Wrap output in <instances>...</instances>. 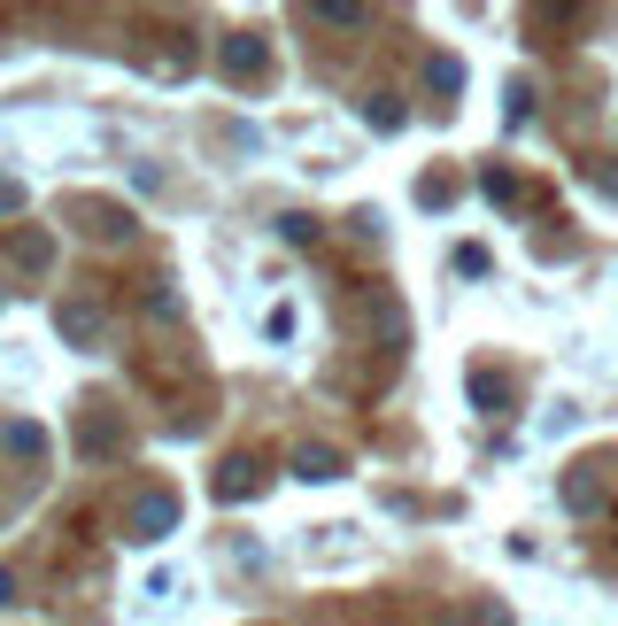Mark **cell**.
Returning <instances> with one entry per match:
<instances>
[{
  "label": "cell",
  "instance_id": "6da1fadb",
  "mask_svg": "<svg viewBox=\"0 0 618 626\" xmlns=\"http://www.w3.org/2000/svg\"><path fill=\"white\" fill-rule=\"evenodd\" d=\"M162 526H170V495H147V503L124 510V533H132V542H155Z\"/></svg>",
  "mask_w": 618,
  "mask_h": 626
},
{
  "label": "cell",
  "instance_id": "7a4b0ae2",
  "mask_svg": "<svg viewBox=\"0 0 618 626\" xmlns=\"http://www.w3.org/2000/svg\"><path fill=\"white\" fill-rule=\"evenodd\" d=\"M54 325H62L70 340H94V333H101V317H94V310H85V302H70V310H54Z\"/></svg>",
  "mask_w": 618,
  "mask_h": 626
}]
</instances>
